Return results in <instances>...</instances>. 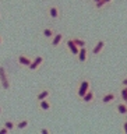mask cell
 <instances>
[{
    "label": "cell",
    "mask_w": 127,
    "mask_h": 134,
    "mask_svg": "<svg viewBox=\"0 0 127 134\" xmlns=\"http://www.w3.org/2000/svg\"><path fill=\"white\" fill-rule=\"evenodd\" d=\"M90 90V81L88 80H82L81 82H80V85H78V91H77V94L80 98H82L84 95L87 94V91Z\"/></svg>",
    "instance_id": "6da1fadb"
},
{
    "label": "cell",
    "mask_w": 127,
    "mask_h": 134,
    "mask_svg": "<svg viewBox=\"0 0 127 134\" xmlns=\"http://www.w3.org/2000/svg\"><path fill=\"white\" fill-rule=\"evenodd\" d=\"M62 41H63V34H56V35H53L52 36V46H59L62 43Z\"/></svg>",
    "instance_id": "30bf717a"
},
{
    "label": "cell",
    "mask_w": 127,
    "mask_h": 134,
    "mask_svg": "<svg viewBox=\"0 0 127 134\" xmlns=\"http://www.w3.org/2000/svg\"><path fill=\"white\" fill-rule=\"evenodd\" d=\"M2 42H3V39H2V36H0V45H2Z\"/></svg>",
    "instance_id": "4316f807"
},
{
    "label": "cell",
    "mask_w": 127,
    "mask_h": 134,
    "mask_svg": "<svg viewBox=\"0 0 127 134\" xmlns=\"http://www.w3.org/2000/svg\"><path fill=\"white\" fill-rule=\"evenodd\" d=\"M31 59H29L28 56H24V54H21V56H18V63L21 66H25V67H29V64H31Z\"/></svg>",
    "instance_id": "9c48e42d"
},
{
    "label": "cell",
    "mask_w": 127,
    "mask_h": 134,
    "mask_svg": "<svg viewBox=\"0 0 127 134\" xmlns=\"http://www.w3.org/2000/svg\"><path fill=\"white\" fill-rule=\"evenodd\" d=\"M0 82L4 90H8L10 88V82H8V78H7V74H6V70L0 66Z\"/></svg>",
    "instance_id": "7a4b0ae2"
},
{
    "label": "cell",
    "mask_w": 127,
    "mask_h": 134,
    "mask_svg": "<svg viewBox=\"0 0 127 134\" xmlns=\"http://www.w3.org/2000/svg\"><path fill=\"white\" fill-rule=\"evenodd\" d=\"M49 15L52 17V18H57L59 17V8L57 7H50L49 8Z\"/></svg>",
    "instance_id": "5bb4252c"
},
{
    "label": "cell",
    "mask_w": 127,
    "mask_h": 134,
    "mask_svg": "<svg viewBox=\"0 0 127 134\" xmlns=\"http://www.w3.org/2000/svg\"><path fill=\"white\" fill-rule=\"evenodd\" d=\"M66 45H67V48H69V50H70V52L73 53V54H78L80 48L74 43V41H73V39H69V41L66 42Z\"/></svg>",
    "instance_id": "5b68a950"
},
{
    "label": "cell",
    "mask_w": 127,
    "mask_h": 134,
    "mask_svg": "<svg viewBox=\"0 0 127 134\" xmlns=\"http://www.w3.org/2000/svg\"><path fill=\"white\" fill-rule=\"evenodd\" d=\"M49 95H50V91H49V90H43V91H41L39 94L36 95V99H38V100L48 99V98H49Z\"/></svg>",
    "instance_id": "7c38bea8"
},
{
    "label": "cell",
    "mask_w": 127,
    "mask_h": 134,
    "mask_svg": "<svg viewBox=\"0 0 127 134\" xmlns=\"http://www.w3.org/2000/svg\"><path fill=\"white\" fill-rule=\"evenodd\" d=\"M73 41H74V43L78 46V48H82V46H85V41L84 39H80V38H73Z\"/></svg>",
    "instance_id": "9a60e30c"
},
{
    "label": "cell",
    "mask_w": 127,
    "mask_h": 134,
    "mask_svg": "<svg viewBox=\"0 0 127 134\" xmlns=\"http://www.w3.org/2000/svg\"><path fill=\"white\" fill-rule=\"evenodd\" d=\"M43 35H45L46 38H52V36L54 35V32H53L52 28H45V29H43Z\"/></svg>",
    "instance_id": "2e32d148"
},
{
    "label": "cell",
    "mask_w": 127,
    "mask_h": 134,
    "mask_svg": "<svg viewBox=\"0 0 127 134\" xmlns=\"http://www.w3.org/2000/svg\"><path fill=\"white\" fill-rule=\"evenodd\" d=\"M120 95H122V99L126 100L127 99V90H126V87L122 88V91H120Z\"/></svg>",
    "instance_id": "d6986e66"
},
{
    "label": "cell",
    "mask_w": 127,
    "mask_h": 134,
    "mask_svg": "<svg viewBox=\"0 0 127 134\" xmlns=\"http://www.w3.org/2000/svg\"><path fill=\"white\" fill-rule=\"evenodd\" d=\"M0 113H2V108H0Z\"/></svg>",
    "instance_id": "f1b7e54d"
},
{
    "label": "cell",
    "mask_w": 127,
    "mask_h": 134,
    "mask_svg": "<svg viewBox=\"0 0 127 134\" xmlns=\"http://www.w3.org/2000/svg\"><path fill=\"white\" fill-rule=\"evenodd\" d=\"M4 127H7L8 130H13V129H14V127H15V124H14V123H13V121H11V120H7V121H6V123H4Z\"/></svg>",
    "instance_id": "ac0fdd59"
},
{
    "label": "cell",
    "mask_w": 127,
    "mask_h": 134,
    "mask_svg": "<svg viewBox=\"0 0 127 134\" xmlns=\"http://www.w3.org/2000/svg\"><path fill=\"white\" fill-rule=\"evenodd\" d=\"M92 2H94V3H98V2H99V0H92Z\"/></svg>",
    "instance_id": "484cf974"
},
{
    "label": "cell",
    "mask_w": 127,
    "mask_h": 134,
    "mask_svg": "<svg viewBox=\"0 0 127 134\" xmlns=\"http://www.w3.org/2000/svg\"><path fill=\"white\" fill-rule=\"evenodd\" d=\"M103 48H105V41H98V42H96V45L94 46V49H92V53H94V54H99L103 50Z\"/></svg>",
    "instance_id": "8992f818"
},
{
    "label": "cell",
    "mask_w": 127,
    "mask_h": 134,
    "mask_svg": "<svg viewBox=\"0 0 127 134\" xmlns=\"http://www.w3.org/2000/svg\"><path fill=\"white\" fill-rule=\"evenodd\" d=\"M42 63H43V57H42V56H36V57L31 62V64H29L28 69H29V70H36L38 67L42 64Z\"/></svg>",
    "instance_id": "3957f363"
},
{
    "label": "cell",
    "mask_w": 127,
    "mask_h": 134,
    "mask_svg": "<svg viewBox=\"0 0 127 134\" xmlns=\"http://www.w3.org/2000/svg\"><path fill=\"white\" fill-rule=\"evenodd\" d=\"M113 100H116V94H113V92H109V94L102 96V102L103 103H111V102H113Z\"/></svg>",
    "instance_id": "ba28073f"
},
{
    "label": "cell",
    "mask_w": 127,
    "mask_h": 134,
    "mask_svg": "<svg viewBox=\"0 0 127 134\" xmlns=\"http://www.w3.org/2000/svg\"><path fill=\"white\" fill-rule=\"evenodd\" d=\"M28 126V120H21L20 123H17V129H25Z\"/></svg>",
    "instance_id": "e0dca14e"
},
{
    "label": "cell",
    "mask_w": 127,
    "mask_h": 134,
    "mask_svg": "<svg viewBox=\"0 0 127 134\" xmlns=\"http://www.w3.org/2000/svg\"><path fill=\"white\" fill-rule=\"evenodd\" d=\"M39 106H41L42 110H50L52 105H50V102L48 99H42V100H39Z\"/></svg>",
    "instance_id": "8fae6325"
},
{
    "label": "cell",
    "mask_w": 127,
    "mask_h": 134,
    "mask_svg": "<svg viewBox=\"0 0 127 134\" xmlns=\"http://www.w3.org/2000/svg\"><path fill=\"white\" fill-rule=\"evenodd\" d=\"M105 4H106V2H105V0H99L98 3H95V7H96V8H101V7H103Z\"/></svg>",
    "instance_id": "ffe728a7"
},
{
    "label": "cell",
    "mask_w": 127,
    "mask_h": 134,
    "mask_svg": "<svg viewBox=\"0 0 127 134\" xmlns=\"http://www.w3.org/2000/svg\"><path fill=\"white\" fill-rule=\"evenodd\" d=\"M78 60L81 62V63H84L88 59V49L85 48V46H82V48H80V50H78Z\"/></svg>",
    "instance_id": "277c9868"
},
{
    "label": "cell",
    "mask_w": 127,
    "mask_h": 134,
    "mask_svg": "<svg viewBox=\"0 0 127 134\" xmlns=\"http://www.w3.org/2000/svg\"><path fill=\"white\" fill-rule=\"evenodd\" d=\"M124 87H126V90H127V85H124Z\"/></svg>",
    "instance_id": "f546056e"
},
{
    "label": "cell",
    "mask_w": 127,
    "mask_h": 134,
    "mask_svg": "<svg viewBox=\"0 0 127 134\" xmlns=\"http://www.w3.org/2000/svg\"><path fill=\"white\" fill-rule=\"evenodd\" d=\"M10 130H8L7 127H3V129H0V134H7Z\"/></svg>",
    "instance_id": "44dd1931"
},
{
    "label": "cell",
    "mask_w": 127,
    "mask_h": 134,
    "mask_svg": "<svg viewBox=\"0 0 127 134\" xmlns=\"http://www.w3.org/2000/svg\"><path fill=\"white\" fill-rule=\"evenodd\" d=\"M123 130H124V133L127 134V120H126L124 123H123Z\"/></svg>",
    "instance_id": "7402d4cb"
},
{
    "label": "cell",
    "mask_w": 127,
    "mask_h": 134,
    "mask_svg": "<svg viewBox=\"0 0 127 134\" xmlns=\"http://www.w3.org/2000/svg\"><path fill=\"white\" fill-rule=\"evenodd\" d=\"M122 84H123V87H124V85H127V78H124L123 81H122Z\"/></svg>",
    "instance_id": "cb8c5ba5"
},
{
    "label": "cell",
    "mask_w": 127,
    "mask_h": 134,
    "mask_svg": "<svg viewBox=\"0 0 127 134\" xmlns=\"http://www.w3.org/2000/svg\"><path fill=\"white\" fill-rule=\"evenodd\" d=\"M41 133H42V134H49V130H46V129H42V130H41Z\"/></svg>",
    "instance_id": "603a6c76"
},
{
    "label": "cell",
    "mask_w": 127,
    "mask_h": 134,
    "mask_svg": "<svg viewBox=\"0 0 127 134\" xmlns=\"http://www.w3.org/2000/svg\"><path fill=\"white\" fill-rule=\"evenodd\" d=\"M126 120H127V119H126Z\"/></svg>",
    "instance_id": "4dcf8cb0"
},
{
    "label": "cell",
    "mask_w": 127,
    "mask_h": 134,
    "mask_svg": "<svg viewBox=\"0 0 127 134\" xmlns=\"http://www.w3.org/2000/svg\"><path fill=\"white\" fill-rule=\"evenodd\" d=\"M124 103H126V105H127V99H126V100H124Z\"/></svg>",
    "instance_id": "83f0119b"
},
{
    "label": "cell",
    "mask_w": 127,
    "mask_h": 134,
    "mask_svg": "<svg viewBox=\"0 0 127 134\" xmlns=\"http://www.w3.org/2000/svg\"><path fill=\"white\" fill-rule=\"evenodd\" d=\"M105 2H106V4H108V3H111V2H112V0H105Z\"/></svg>",
    "instance_id": "d4e9b609"
},
{
    "label": "cell",
    "mask_w": 127,
    "mask_h": 134,
    "mask_svg": "<svg viewBox=\"0 0 127 134\" xmlns=\"http://www.w3.org/2000/svg\"><path fill=\"white\" fill-rule=\"evenodd\" d=\"M117 112L120 115H127V105L126 103H117Z\"/></svg>",
    "instance_id": "4fadbf2b"
},
{
    "label": "cell",
    "mask_w": 127,
    "mask_h": 134,
    "mask_svg": "<svg viewBox=\"0 0 127 134\" xmlns=\"http://www.w3.org/2000/svg\"><path fill=\"white\" fill-rule=\"evenodd\" d=\"M81 99H82V100H84V102H85V103H90V102H92V100L95 99V94H94V91L88 90V91H87V94L84 95Z\"/></svg>",
    "instance_id": "52a82bcc"
}]
</instances>
